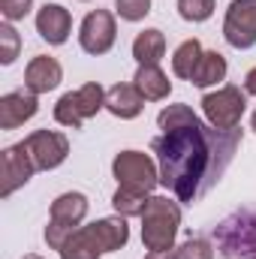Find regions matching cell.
Masks as SVG:
<instances>
[{"mask_svg":"<svg viewBox=\"0 0 256 259\" xmlns=\"http://www.w3.org/2000/svg\"><path fill=\"white\" fill-rule=\"evenodd\" d=\"M133 84L139 88V94H142L148 103L166 100V97H169V91H172V81H169V75H166V72H163L157 64L139 66V69H136V78H133Z\"/></svg>","mask_w":256,"mask_h":259,"instance_id":"cell-17","label":"cell"},{"mask_svg":"<svg viewBox=\"0 0 256 259\" xmlns=\"http://www.w3.org/2000/svg\"><path fill=\"white\" fill-rule=\"evenodd\" d=\"M39 112V100L30 91H12L0 97V130H15Z\"/></svg>","mask_w":256,"mask_h":259,"instance_id":"cell-11","label":"cell"},{"mask_svg":"<svg viewBox=\"0 0 256 259\" xmlns=\"http://www.w3.org/2000/svg\"><path fill=\"white\" fill-rule=\"evenodd\" d=\"M61 81H64V69H61V64L55 58H49V55H36L27 64V69H24V88L30 94H36V97L55 91Z\"/></svg>","mask_w":256,"mask_h":259,"instance_id":"cell-13","label":"cell"},{"mask_svg":"<svg viewBox=\"0 0 256 259\" xmlns=\"http://www.w3.org/2000/svg\"><path fill=\"white\" fill-rule=\"evenodd\" d=\"M100 109H106V91L103 84L97 81H88L81 84L78 91H69L58 100L55 106V121L61 127H69V130H78L88 118H94Z\"/></svg>","mask_w":256,"mask_h":259,"instance_id":"cell-4","label":"cell"},{"mask_svg":"<svg viewBox=\"0 0 256 259\" xmlns=\"http://www.w3.org/2000/svg\"><path fill=\"white\" fill-rule=\"evenodd\" d=\"M244 91H247L250 97H256V66L247 72V75H244Z\"/></svg>","mask_w":256,"mask_h":259,"instance_id":"cell-28","label":"cell"},{"mask_svg":"<svg viewBox=\"0 0 256 259\" xmlns=\"http://www.w3.org/2000/svg\"><path fill=\"white\" fill-rule=\"evenodd\" d=\"M178 15L184 21H208L214 15V0H178Z\"/></svg>","mask_w":256,"mask_h":259,"instance_id":"cell-24","label":"cell"},{"mask_svg":"<svg viewBox=\"0 0 256 259\" xmlns=\"http://www.w3.org/2000/svg\"><path fill=\"white\" fill-rule=\"evenodd\" d=\"M157 124L163 136H157L151 148L160 163V184L178 202L193 205L223 178L241 145V130L211 127L184 103L166 106Z\"/></svg>","mask_w":256,"mask_h":259,"instance_id":"cell-1","label":"cell"},{"mask_svg":"<svg viewBox=\"0 0 256 259\" xmlns=\"http://www.w3.org/2000/svg\"><path fill=\"white\" fill-rule=\"evenodd\" d=\"M84 3H88V0H84Z\"/></svg>","mask_w":256,"mask_h":259,"instance_id":"cell-32","label":"cell"},{"mask_svg":"<svg viewBox=\"0 0 256 259\" xmlns=\"http://www.w3.org/2000/svg\"><path fill=\"white\" fill-rule=\"evenodd\" d=\"M112 205L121 217H142L145 205H148V196L139 193V190H127V187H118L112 196Z\"/></svg>","mask_w":256,"mask_h":259,"instance_id":"cell-22","label":"cell"},{"mask_svg":"<svg viewBox=\"0 0 256 259\" xmlns=\"http://www.w3.org/2000/svg\"><path fill=\"white\" fill-rule=\"evenodd\" d=\"M223 78H226V58L220 52H205L199 66L193 69V75H190V81L196 88H211V84H217Z\"/></svg>","mask_w":256,"mask_h":259,"instance_id":"cell-20","label":"cell"},{"mask_svg":"<svg viewBox=\"0 0 256 259\" xmlns=\"http://www.w3.org/2000/svg\"><path fill=\"white\" fill-rule=\"evenodd\" d=\"M112 175L118 178V187L139 190V193H145V196L160 184V169L142 151H121L115 157V163H112Z\"/></svg>","mask_w":256,"mask_h":259,"instance_id":"cell-5","label":"cell"},{"mask_svg":"<svg viewBox=\"0 0 256 259\" xmlns=\"http://www.w3.org/2000/svg\"><path fill=\"white\" fill-rule=\"evenodd\" d=\"M106 109L115 115V118H121V121H133V118H139L142 115V109H145V97L139 94V88L136 84H112L109 91H106Z\"/></svg>","mask_w":256,"mask_h":259,"instance_id":"cell-14","label":"cell"},{"mask_svg":"<svg viewBox=\"0 0 256 259\" xmlns=\"http://www.w3.org/2000/svg\"><path fill=\"white\" fill-rule=\"evenodd\" d=\"M58 253H61V259H100L103 256V250H100V244H97V238L91 235L88 226L75 229Z\"/></svg>","mask_w":256,"mask_h":259,"instance_id":"cell-19","label":"cell"},{"mask_svg":"<svg viewBox=\"0 0 256 259\" xmlns=\"http://www.w3.org/2000/svg\"><path fill=\"white\" fill-rule=\"evenodd\" d=\"M18 49H21V36L15 33L12 21H3L0 24V64L9 66L18 58Z\"/></svg>","mask_w":256,"mask_h":259,"instance_id":"cell-23","label":"cell"},{"mask_svg":"<svg viewBox=\"0 0 256 259\" xmlns=\"http://www.w3.org/2000/svg\"><path fill=\"white\" fill-rule=\"evenodd\" d=\"M88 214V196L84 193H61L55 202H52V223L58 226H66L69 232H75V226L84 220Z\"/></svg>","mask_w":256,"mask_h":259,"instance_id":"cell-16","label":"cell"},{"mask_svg":"<svg viewBox=\"0 0 256 259\" xmlns=\"http://www.w3.org/2000/svg\"><path fill=\"white\" fill-rule=\"evenodd\" d=\"M115 39H118V24H115V15L109 9H94V12L84 15L81 30H78V42L88 55L112 52Z\"/></svg>","mask_w":256,"mask_h":259,"instance_id":"cell-9","label":"cell"},{"mask_svg":"<svg viewBox=\"0 0 256 259\" xmlns=\"http://www.w3.org/2000/svg\"><path fill=\"white\" fill-rule=\"evenodd\" d=\"M181 226V208L169 196H151L145 211H142V244L148 250L166 253L175 244Z\"/></svg>","mask_w":256,"mask_h":259,"instance_id":"cell-2","label":"cell"},{"mask_svg":"<svg viewBox=\"0 0 256 259\" xmlns=\"http://www.w3.org/2000/svg\"><path fill=\"white\" fill-rule=\"evenodd\" d=\"M72 30V15L61 3H46L36 12V33L49 42V46H64Z\"/></svg>","mask_w":256,"mask_h":259,"instance_id":"cell-12","label":"cell"},{"mask_svg":"<svg viewBox=\"0 0 256 259\" xmlns=\"http://www.w3.org/2000/svg\"><path fill=\"white\" fill-rule=\"evenodd\" d=\"M115 12L124 21H142L151 12V0H115Z\"/></svg>","mask_w":256,"mask_h":259,"instance_id":"cell-26","label":"cell"},{"mask_svg":"<svg viewBox=\"0 0 256 259\" xmlns=\"http://www.w3.org/2000/svg\"><path fill=\"white\" fill-rule=\"evenodd\" d=\"M223 39L232 49L256 46V0H232L223 18Z\"/></svg>","mask_w":256,"mask_h":259,"instance_id":"cell-8","label":"cell"},{"mask_svg":"<svg viewBox=\"0 0 256 259\" xmlns=\"http://www.w3.org/2000/svg\"><path fill=\"white\" fill-rule=\"evenodd\" d=\"M217 250L226 259H256V211H235L214 226Z\"/></svg>","mask_w":256,"mask_h":259,"instance_id":"cell-3","label":"cell"},{"mask_svg":"<svg viewBox=\"0 0 256 259\" xmlns=\"http://www.w3.org/2000/svg\"><path fill=\"white\" fill-rule=\"evenodd\" d=\"M202 109H205V118H208L211 127L235 130L244 118V109H247V91H241L235 84H226L214 94H205Z\"/></svg>","mask_w":256,"mask_h":259,"instance_id":"cell-6","label":"cell"},{"mask_svg":"<svg viewBox=\"0 0 256 259\" xmlns=\"http://www.w3.org/2000/svg\"><path fill=\"white\" fill-rule=\"evenodd\" d=\"M24 259H42V256H36V253H27V256H24Z\"/></svg>","mask_w":256,"mask_h":259,"instance_id":"cell-31","label":"cell"},{"mask_svg":"<svg viewBox=\"0 0 256 259\" xmlns=\"http://www.w3.org/2000/svg\"><path fill=\"white\" fill-rule=\"evenodd\" d=\"M91 235L97 238V244H100V250L103 253H115V250H121L124 244L130 241V226H127V217H103V220H94L91 226Z\"/></svg>","mask_w":256,"mask_h":259,"instance_id":"cell-15","label":"cell"},{"mask_svg":"<svg viewBox=\"0 0 256 259\" xmlns=\"http://www.w3.org/2000/svg\"><path fill=\"white\" fill-rule=\"evenodd\" d=\"M250 127H253V133H256V112H253V118H250Z\"/></svg>","mask_w":256,"mask_h":259,"instance_id":"cell-30","label":"cell"},{"mask_svg":"<svg viewBox=\"0 0 256 259\" xmlns=\"http://www.w3.org/2000/svg\"><path fill=\"white\" fill-rule=\"evenodd\" d=\"M172 259H214V244L208 238H187L181 247H175Z\"/></svg>","mask_w":256,"mask_h":259,"instance_id":"cell-25","label":"cell"},{"mask_svg":"<svg viewBox=\"0 0 256 259\" xmlns=\"http://www.w3.org/2000/svg\"><path fill=\"white\" fill-rule=\"evenodd\" d=\"M163 55H166V36H163V30L148 27V30H142V33L133 39V58H136L139 66L160 64Z\"/></svg>","mask_w":256,"mask_h":259,"instance_id":"cell-18","label":"cell"},{"mask_svg":"<svg viewBox=\"0 0 256 259\" xmlns=\"http://www.w3.org/2000/svg\"><path fill=\"white\" fill-rule=\"evenodd\" d=\"M33 0H0V12L6 21H21L27 12H30Z\"/></svg>","mask_w":256,"mask_h":259,"instance_id":"cell-27","label":"cell"},{"mask_svg":"<svg viewBox=\"0 0 256 259\" xmlns=\"http://www.w3.org/2000/svg\"><path fill=\"white\" fill-rule=\"evenodd\" d=\"M145 259H172V253H169V250H166V253H157V250H151Z\"/></svg>","mask_w":256,"mask_h":259,"instance_id":"cell-29","label":"cell"},{"mask_svg":"<svg viewBox=\"0 0 256 259\" xmlns=\"http://www.w3.org/2000/svg\"><path fill=\"white\" fill-rule=\"evenodd\" d=\"M24 148L36 166V172H49L58 169L69 154V139L58 130H36L24 139Z\"/></svg>","mask_w":256,"mask_h":259,"instance_id":"cell-7","label":"cell"},{"mask_svg":"<svg viewBox=\"0 0 256 259\" xmlns=\"http://www.w3.org/2000/svg\"><path fill=\"white\" fill-rule=\"evenodd\" d=\"M33 172H36V166H33L24 142L3 148V154H0V196L9 199L18 187H24L33 178Z\"/></svg>","mask_w":256,"mask_h":259,"instance_id":"cell-10","label":"cell"},{"mask_svg":"<svg viewBox=\"0 0 256 259\" xmlns=\"http://www.w3.org/2000/svg\"><path fill=\"white\" fill-rule=\"evenodd\" d=\"M202 42L199 39H187V42H181L178 49H175V55H172V72L178 75V78H187L190 81L193 69L199 66V61H202Z\"/></svg>","mask_w":256,"mask_h":259,"instance_id":"cell-21","label":"cell"}]
</instances>
